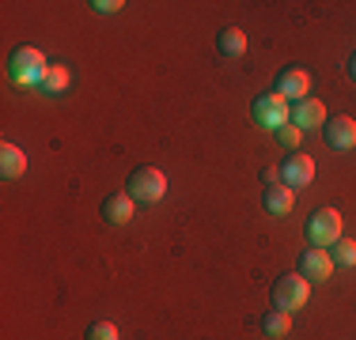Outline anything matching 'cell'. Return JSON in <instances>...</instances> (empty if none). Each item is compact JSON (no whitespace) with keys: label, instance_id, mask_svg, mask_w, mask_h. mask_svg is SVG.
I'll use <instances>...</instances> for the list:
<instances>
[{"label":"cell","instance_id":"10","mask_svg":"<svg viewBox=\"0 0 356 340\" xmlns=\"http://www.w3.org/2000/svg\"><path fill=\"white\" fill-rule=\"evenodd\" d=\"M292 125H300V129H322L326 125V106L318 99H300L292 106Z\"/></svg>","mask_w":356,"mask_h":340},{"label":"cell","instance_id":"20","mask_svg":"<svg viewBox=\"0 0 356 340\" xmlns=\"http://www.w3.org/2000/svg\"><path fill=\"white\" fill-rule=\"evenodd\" d=\"M91 8H95V12H103V15H110V12H122V0H95V4H91Z\"/></svg>","mask_w":356,"mask_h":340},{"label":"cell","instance_id":"1","mask_svg":"<svg viewBox=\"0 0 356 340\" xmlns=\"http://www.w3.org/2000/svg\"><path fill=\"white\" fill-rule=\"evenodd\" d=\"M46 68H49V61L35 46H15L12 61H8V76H12V83H19V87H38Z\"/></svg>","mask_w":356,"mask_h":340},{"label":"cell","instance_id":"15","mask_svg":"<svg viewBox=\"0 0 356 340\" xmlns=\"http://www.w3.org/2000/svg\"><path fill=\"white\" fill-rule=\"evenodd\" d=\"M216 46H220L224 57H243L247 53V34H243L239 27H224L216 34Z\"/></svg>","mask_w":356,"mask_h":340},{"label":"cell","instance_id":"9","mask_svg":"<svg viewBox=\"0 0 356 340\" xmlns=\"http://www.w3.org/2000/svg\"><path fill=\"white\" fill-rule=\"evenodd\" d=\"M300 276L311 280V284H322V280L334 276V257H330V250H303L300 257Z\"/></svg>","mask_w":356,"mask_h":340},{"label":"cell","instance_id":"13","mask_svg":"<svg viewBox=\"0 0 356 340\" xmlns=\"http://www.w3.org/2000/svg\"><path fill=\"white\" fill-rule=\"evenodd\" d=\"M69 83H72V76H69V65H49L46 72H42V80H38V91H46V95H61V91H69Z\"/></svg>","mask_w":356,"mask_h":340},{"label":"cell","instance_id":"21","mask_svg":"<svg viewBox=\"0 0 356 340\" xmlns=\"http://www.w3.org/2000/svg\"><path fill=\"white\" fill-rule=\"evenodd\" d=\"M349 76H353V80H356V53L349 57Z\"/></svg>","mask_w":356,"mask_h":340},{"label":"cell","instance_id":"7","mask_svg":"<svg viewBox=\"0 0 356 340\" xmlns=\"http://www.w3.org/2000/svg\"><path fill=\"white\" fill-rule=\"evenodd\" d=\"M277 170H281V182L288 185V189H303V185L315 182V159L300 155V151H292V155H288Z\"/></svg>","mask_w":356,"mask_h":340},{"label":"cell","instance_id":"12","mask_svg":"<svg viewBox=\"0 0 356 340\" xmlns=\"http://www.w3.org/2000/svg\"><path fill=\"white\" fill-rule=\"evenodd\" d=\"M133 208H137V201H133L129 193H114V197L103 201V219L122 227V223H129V219H133Z\"/></svg>","mask_w":356,"mask_h":340},{"label":"cell","instance_id":"5","mask_svg":"<svg viewBox=\"0 0 356 340\" xmlns=\"http://www.w3.org/2000/svg\"><path fill=\"white\" fill-rule=\"evenodd\" d=\"M337 238H341V212H337V208L311 212V219H307V242L318 246V250H330Z\"/></svg>","mask_w":356,"mask_h":340},{"label":"cell","instance_id":"17","mask_svg":"<svg viewBox=\"0 0 356 340\" xmlns=\"http://www.w3.org/2000/svg\"><path fill=\"white\" fill-rule=\"evenodd\" d=\"M330 257H334V265L353 269L356 265V242H353V238H337V242L330 246Z\"/></svg>","mask_w":356,"mask_h":340},{"label":"cell","instance_id":"11","mask_svg":"<svg viewBox=\"0 0 356 340\" xmlns=\"http://www.w3.org/2000/svg\"><path fill=\"white\" fill-rule=\"evenodd\" d=\"M261 204H266L269 216H288V212H292V204H296V189H288L284 182L266 185V189H261Z\"/></svg>","mask_w":356,"mask_h":340},{"label":"cell","instance_id":"16","mask_svg":"<svg viewBox=\"0 0 356 340\" xmlns=\"http://www.w3.org/2000/svg\"><path fill=\"white\" fill-rule=\"evenodd\" d=\"M288 329H292V314H284V310H266L261 314V333L266 337H273V340H281V337H288Z\"/></svg>","mask_w":356,"mask_h":340},{"label":"cell","instance_id":"3","mask_svg":"<svg viewBox=\"0 0 356 340\" xmlns=\"http://www.w3.org/2000/svg\"><path fill=\"white\" fill-rule=\"evenodd\" d=\"M311 299V280H303L300 272H284V276H277L273 284V306L284 314L300 310V306H307Z\"/></svg>","mask_w":356,"mask_h":340},{"label":"cell","instance_id":"14","mask_svg":"<svg viewBox=\"0 0 356 340\" xmlns=\"http://www.w3.org/2000/svg\"><path fill=\"white\" fill-rule=\"evenodd\" d=\"M23 170H27L23 148H15V144H0V174L4 178H23Z\"/></svg>","mask_w":356,"mask_h":340},{"label":"cell","instance_id":"6","mask_svg":"<svg viewBox=\"0 0 356 340\" xmlns=\"http://www.w3.org/2000/svg\"><path fill=\"white\" fill-rule=\"evenodd\" d=\"M322 140H326L334 151H349V148H356V121H353L349 114L326 117V125H322Z\"/></svg>","mask_w":356,"mask_h":340},{"label":"cell","instance_id":"8","mask_svg":"<svg viewBox=\"0 0 356 340\" xmlns=\"http://www.w3.org/2000/svg\"><path fill=\"white\" fill-rule=\"evenodd\" d=\"M307 91H311V76L303 72L300 65H288V68H281L277 72V95L281 99H307Z\"/></svg>","mask_w":356,"mask_h":340},{"label":"cell","instance_id":"18","mask_svg":"<svg viewBox=\"0 0 356 340\" xmlns=\"http://www.w3.org/2000/svg\"><path fill=\"white\" fill-rule=\"evenodd\" d=\"M88 340H122L114 321H95V325L88 329Z\"/></svg>","mask_w":356,"mask_h":340},{"label":"cell","instance_id":"2","mask_svg":"<svg viewBox=\"0 0 356 340\" xmlns=\"http://www.w3.org/2000/svg\"><path fill=\"white\" fill-rule=\"evenodd\" d=\"M125 193H129L137 204H156V201H163V193H167L163 170H159V167H137V170L129 174Z\"/></svg>","mask_w":356,"mask_h":340},{"label":"cell","instance_id":"19","mask_svg":"<svg viewBox=\"0 0 356 340\" xmlns=\"http://www.w3.org/2000/svg\"><path fill=\"white\" fill-rule=\"evenodd\" d=\"M277 140H281L288 151H296V148H300V140H303V129H300V125H292V121H288L284 129H277Z\"/></svg>","mask_w":356,"mask_h":340},{"label":"cell","instance_id":"4","mask_svg":"<svg viewBox=\"0 0 356 340\" xmlns=\"http://www.w3.org/2000/svg\"><path fill=\"white\" fill-rule=\"evenodd\" d=\"M250 117L261 125V129H284L288 121H292V106H288V99H281L273 91V95H258L250 106Z\"/></svg>","mask_w":356,"mask_h":340}]
</instances>
